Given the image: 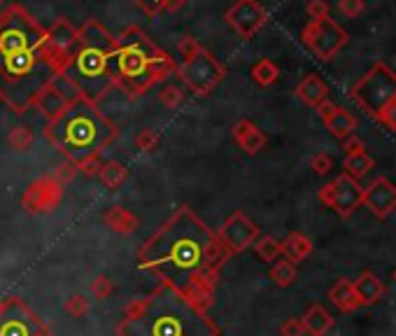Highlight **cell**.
<instances>
[{
	"label": "cell",
	"instance_id": "cell-1",
	"mask_svg": "<svg viewBox=\"0 0 396 336\" xmlns=\"http://www.w3.org/2000/svg\"><path fill=\"white\" fill-rule=\"evenodd\" d=\"M231 252L189 206H180L138 252V266L161 285L205 311L212 306L221 266Z\"/></svg>",
	"mask_w": 396,
	"mask_h": 336
},
{
	"label": "cell",
	"instance_id": "cell-2",
	"mask_svg": "<svg viewBox=\"0 0 396 336\" xmlns=\"http://www.w3.org/2000/svg\"><path fill=\"white\" fill-rule=\"evenodd\" d=\"M68 56L24 5H8L0 15V100L15 115L29 112L38 91L63 72Z\"/></svg>",
	"mask_w": 396,
	"mask_h": 336
},
{
	"label": "cell",
	"instance_id": "cell-3",
	"mask_svg": "<svg viewBox=\"0 0 396 336\" xmlns=\"http://www.w3.org/2000/svg\"><path fill=\"white\" fill-rule=\"evenodd\" d=\"M117 336H219V327L182 294L159 285L133 301L117 325Z\"/></svg>",
	"mask_w": 396,
	"mask_h": 336
},
{
	"label": "cell",
	"instance_id": "cell-4",
	"mask_svg": "<svg viewBox=\"0 0 396 336\" xmlns=\"http://www.w3.org/2000/svg\"><path fill=\"white\" fill-rule=\"evenodd\" d=\"M177 61L154 43L143 29L129 26L117 36L115 49L110 52V70L115 86L129 98H140L154 84L166 82L177 72Z\"/></svg>",
	"mask_w": 396,
	"mask_h": 336
},
{
	"label": "cell",
	"instance_id": "cell-5",
	"mask_svg": "<svg viewBox=\"0 0 396 336\" xmlns=\"http://www.w3.org/2000/svg\"><path fill=\"white\" fill-rule=\"evenodd\" d=\"M117 136L119 126L107 119L96 103H89L79 96L61 117L47 122L45 126V138L75 166L91 154H103Z\"/></svg>",
	"mask_w": 396,
	"mask_h": 336
},
{
	"label": "cell",
	"instance_id": "cell-6",
	"mask_svg": "<svg viewBox=\"0 0 396 336\" xmlns=\"http://www.w3.org/2000/svg\"><path fill=\"white\" fill-rule=\"evenodd\" d=\"M110 52L112 49H107V47L79 43V40L70 49L61 77L68 79V84L79 93V98L98 105V100H103L115 89V79H112L110 70Z\"/></svg>",
	"mask_w": 396,
	"mask_h": 336
},
{
	"label": "cell",
	"instance_id": "cell-7",
	"mask_svg": "<svg viewBox=\"0 0 396 336\" xmlns=\"http://www.w3.org/2000/svg\"><path fill=\"white\" fill-rule=\"evenodd\" d=\"M352 98L368 115L378 119V115L396 98V75L385 63H373L371 70L352 86Z\"/></svg>",
	"mask_w": 396,
	"mask_h": 336
},
{
	"label": "cell",
	"instance_id": "cell-8",
	"mask_svg": "<svg viewBox=\"0 0 396 336\" xmlns=\"http://www.w3.org/2000/svg\"><path fill=\"white\" fill-rule=\"evenodd\" d=\"M175 75L182 79L184 86L193 96L205 98L210 96V93L217 89V84L226 77V70L205 47H200L189 61H182Z\"/></svg>",
	"mask_w": 396,
	"mask_h": 336
},
{
	"label": "cell",
	"instance_id": "cell-9",
	"mask_svg": "<svg viewBox=\"0 0 396 336\" xmlns=\"http://www.w3.org/2000/svg\"><path fill=\"white\" fill-rule=\"evenodd\" d=\"M301 38H303V45L319 61L333 59L347 45V31L335 24L331 17L319 19V22H308Z\"/></svg>",
	"mask_w": 396,
	"mask_h": 336
},
{
	"label": "cell",
	"instance_id": "cell-10",
	"mask_svg": "<svg viewBox=\"0 0 396 336\" xmlns=\"http://www.w3.org/2000/svg\"><path fill=\"white\" fill-rule=\"evenodd\" d=\"M0 336H49V329L22 299L10 297L0 311Z\"/></svg>",
	"mask_w": 396,
	"mask_h": 336
},
{
	"label": "cell",
	"instance_id": "cell-11",
	"mask_svg": "<svg viewBox=\"0 0 396 336\" xmlns=\"http://www.w3.org/2000/svg\"><path fill=\"white\" fill-rule=\"evenodd\" d=\"M317 197L324 206L333 208L340 217H350V215L361 206L364 190H361V185L354 178H350L347 173H340L333 183L322 187Z\"/></svg>",
	"mask_w": 396,
	"mask_h": 336
},
{
	"label": "cell",
	"instance_id": "cell-12",
	"mask_svg": "<svg viewBox=\"0 0 396 336\" xmlns=\"http://www.w3.org/2000/svg\"><path fill=\"white\" fill-rule=\"evenodd\" d=\"M63 201V187L49 176H40L26 187L22 194V208L29 215H47L54 213Z\"/></svg>",
	"mask_w": 396,
	"mask_h": 336
},
{
	"label": "cell",
	"instance_id": "cell-13",
	"mask_svg": "<svg viewBox=\"0 0 396 336\" xmlns=\"http://www.w3.org/2000/svg\"><path fill=\"white\" fill-rule=\"evenodd\" d=\"M217 236L231 254H240L245 252L247 247H252L254 240H257L261 234H259V227L254 224L243 211H236L224 220Z\"/></svg>",
	"mask_w": 396,
	"mask_h": 336
},
{
	"label": "cell",
	"instance_id": "cell-14",
	"mask_svg": "<svg viewBox=\"0 0 396 336\" xmlns=\"http://www.w3.org/2000/svg\"><path fill=\"white\" fill-rule=\"evenodd\" d=\"M224 19L240 38L250 40L264 29V24L268 22V12L264 10V5L259 0H236L226 10Z\"/></svg>",
	"mask_w": 396,
	"mask_h": 336
},
{
	"label": "cell",
	"instance_id": "cell-15",
	"mask_svg": "<svg viewBox=\"0 0 396 336\" xmlns=\"http://www.w3.org/2000/svg\"><path fill=\"white\" fill-rule=\"evenodd\" d=\"M79 96L77 91H65L58 77H54L52 82H47L42 89L38 91L35 100H33V107H38L40 112L47 117V122H54L63 115L70 107V103Z\"/></svg>",
	"mask_w": 396,
	"mask_h": 336
},
{
	"label": "cell",
	"instance_id": "cell-16",
	"mask_svg": "<svg viewBox=\"0 0 396 336\" xmlns=\"http://www.w3.org/2000/svg\"><path fill=\"white\" fill-rule=\"evenodd\" d=\"M361 206H366L375 217H389L396 211V185L387 178H375L364 190Z\"/></svg>",
	"mask_w": 396,
	"mask_h": 336
},
{
	"label": "cell",
	"instance_id": "cell-17",
	"mask_svg": "<svg viewBox=\"0 0 396 336\" xmlns=\"http://www.w3.org/2000/svg\"><path fill=\"white\" fill-rule=\"evenodd\" d=\"M231 133H233V140H236V145L245 154H259L266 147V143H268L266 133L261 131L259 126L252 122V119H240V122H236V126H233Z\"/></svg>",
	"mask_w": 396,
	"mask_h": 336
},
{
	"label": "cell",
	"instance_id": "cell-18",
	"mask_svg": "<svg viewBox=\"0 0 396 336\" xmlns=\"http://www.w3.org/2000/svg\"><path fill=\"white\" fill-rule=\"evenodd\" d=\"M354 294H357L361 306H373L378 304L380 297L385 294V283L375 275L373 271H364L357 280H352Z\"/></svg>",
	"mask_w": 396,
	"mask_h": 336
},
{
	"label": "cell",
	"instance_id": "cell-19",
	"mask_svg": "<svg viewBox=\"0 0 396 336\" xmlns=\"http://www.w3.org/2000/svg\"><path fill=\"white\" fill-rule=\"evenodd\" d=\"M103 222L107 227H110L112 231L122 234V236H126V234H133L138 229L140 220L136 213H131L129 208L124 206H110L107 211L103 213Z\"/></svg>",
	"mask_w": 396,
	"mask_h": 336
},
{
	"label": "cell",
	"instance_id": "cell-20",
	"mask_svg": "<svg viewBox=\"0 0 396 336\" xmlns=\"http://www.w3.org/2000/svg\"><path fill=\"white\" fill-rule=\"evenodd\" d=\"M301 325H303L306 334L310 336H326L333 329V318L328 315V311L324 306L312 304L301 318Z\"/></svg>",
	"mask_w": 396,
	"mask_h": 336
},
{
	"label": "cell",
	"instance_id": "cell-21",
	"mask_svg": "<svg viewBox=\"0 0 396 336\" xmlns=\"http://www.w3.org/2000/svg\"><path fill=\"white\" fill-rule=\"evenodd\" d=\"M296 96L303 100L306 105L317 107L319 103H324L328 98V86L324 84V79L319 75H312L310 72V75H306L301 79V84L296 86Z\"/></svg>",
	"mask_w": 396,
	"mask_h": 336
},
{
	"label": "cell",
	"instance_id": "cell-22",
	"mask_svg": "<svg viewBox=\"0 0 396 336\" xmlns=\"http://www.w3.org/2000/svg\"><path fill=\"white\" fill-rule=\"evenodd\" d=\"M328 299H331V304L343 313H352V311H357V308H361L357 294H354L352 280H347V278L335 280V285L328 290Z\"/></svg>",
	"mask_w": 396,
	"mask_h": 336
},
{
	"label": "cell",
	"instance_id": "cell-23",
	"mask_svg": "<svg viewBox=\"0 0 396 336\" xmlns=\"http://www.w3.org/2000/svg\"><path fill=\"white\" fill-rule=\"evenodd\" d=\"M282 247V257L290 259L292 264H299V261H303L306 257H310L312 252V240L306 236V234L301 231H292L290 236L280 243Z\"/></svg>",
	"mask_w": 396,
	"mask_h": 336
},
{
	"label": "cell",
	"instance_id": "cell-24",
	"mask_svg": "<svg viewBox=\"0 0 396 336\" xmlns=\"http://www.w3.org/2000/svg\"><path fill=\"white\" fill-rule=\"evenodd\" d=\"M47 38H49V43L54 47H58V49H63V52H70L72 47L77 45V29L68 22V19L58 17L56 22L47 29Z\"/></svg>",
	"mask_w": 396,
	"mask_h": 336
},
{
	"label": "cell",
	"instance_id": "cell-25",
	"mask_svg": "<svg viewBox=\"0 0 396 336\" xmlns=\"http://www.w3.org/2000/svg\"><path fill=\"white\" fill-rule=\"evenodd\" d=\"M324 126L331 131V136H335L338 140H345L350 138L354 129H357V119H354L352 112H347L345 107H338L328 115V119H324Z\"/></svg>",
	"mask_w": 396,
	"mask_h": 336
},
{
	"label": "cell",
	"instance_id": "cell-26",
	"mask_svg": "<svg viewBox=\"0 0 396 336\" xmlns=\"http://www.w3.org/2000/svg\"><path fill=\"white\" fill-rule=\"evenodd\" d=\"M98 180L107 187V190L115 192L129 180V168L117 159L103 161V166H100V171H98Z\"/></svg>",
	"mask_w": 396,
	"mask_h": 336
},
{
	"label": "cell",
	"instance_id": "cell-27",
	"mask_svg": "<svg viewBox=\"0 0 396 336\" xmlns=\"http://www.w3.org/2000/svg\"><path fill=\"white\" fill-rule=\"evenodd\" d=\"M373 166H375V161H373L371 154H366V150H359V152L347 154L345 161H343L345 173H347L350 178H354V180L364 178Z\"/></svg>",
	"mask_w": 396,
	"mask_h": 336
},
{
	"label": "cell",
	"instance_id": "cell-28",
	"mask_svg": "<svg viewBox=\"0 0 396 336\" xmlns=\"http://www.w3.org/2000/svg\"><path fill=\"white\" fill-rule=\"evenodd\" d=\"M268 275H271V280L278 287H290V285H294V280H296L299 268H296V264H292L290 259L282 257V259H275V264L271 266Z\"/></svg>",
	"mask_w": 396,
	"mask_h": 336
},
{
	"label": "cell",
	"instance_id": "cell-29",
	"mask_svg": "<svg viewBox=\"0 0 396 336\" xmlns=\"http://www.w3.org/2000/svg\"><path fill=\"white\" fill-rule=\"evenodd\" d=\"M250 75L259 86H273L280 77V68L275 66V61H271V59H259V61L252 66Z\"/></svg>",
	"mask_w": 396,
	"mask_h": 336
},
{
	"label": "cell",
	"instance_id": "cell-30",
	"mask_svg": "<svg viewBox=\"0 0 396 336\" xmlns=\"http://www.w3.org/2000/svg\"><path fill=\"white\" fill-rule=\"evenodd\" d=\"M252 247H254V252H257V257L264 261H275V259H280V254H282L280 240L273 236H259L254 240Z\"/></svg>",
	"mask_w": 396,
	"mask_h": 336
},
{
	"label": "cell",
	"instance_id": "cell-31",
	"mask_svg": "<svg viewBox=\"0 0 396 336\" xmlns=\"http://www.w3.org/2000/svg\"><path fill=\"white\" fill-rule=\"evenodd\" d=\"M33 140L35 138H33V131L29 126H15L8 136V143L15 152H29L33 147Z\"/></svg>",
	"mask_w": 396,
	"mask_h": 336
},
{
	"label": "cell",
	"instance_id": "cell-32",
	"mask_svg": "<svg viewBox=\"0 0 396 336\" xmlns=\"http://www.w3.org/2000/svg\"><path fill=\"white\" fill-rule=\"evenodd\" d=\"M65 313L70 318H84L89 313V299L84 294H72V297L65 299Z\"/></svg>",
	"mask_w": 396,
	"mask_h": 336
},
{
	"label": "cell",
	"instance_id": "cell-33",
	"mask_svg": "<svg viewBox=\"0 0 396 336\" xmlns=\"http://www.w3.org/2000/svg\"><path fill=\"white\" fill-rule=\"evenodd\" d=\"M182 98H184V93L175 84H166L159 93V100L164 103V107H168V110H175V107L182 103Z\"/></svg>",
	"mask_w": 396,
	"mask_h": 336
},
{
	"label": "cell",
	"instance_id": "cell-34",
	"mask_svg": "<svg viewBox=\"0 0 396 336\" xmlns=\"http://www.w3.org/2000/svg\"><path fill=\"white\" fill-rule=\"evenodd\" d=\"M112 290H115V285H112V280L107 278L105 273H100L93 278V283H91V294L96 297L98 301H105L107 297L112 294Z\"/></svg>",
	"mask_w": 396,
	"mask_h": 336
},
{
	"label": "cell",
	"instance_id": "cell-35",
	"mask_svg": "<svg viewBox=\"0 0 396 336\" xmlns=\"http://www.w3.org/2000/svg\"><path fill=\"white\" fill-rule=\"evenodd\" d=\"M77 173L79 171H77V166L72 164V161H63L61 166H56V171L52 173V178L56 180V183L61 185V187H65V185H70L72 180H75Z\"/></svg>",
	"mask_w": 396,
	"mask_h": 336
},
{
	"label": "cell",
	"instance_id": "cell-36",
	"mask_svg": "<svg viewBox=\"0 0 396 336\" xmlns=\"http://www.w3.org/2000/svg\"><path fill=\"white\" fill-rule=\"evenodd\" d=\"M159 133L157 131H152V129H143L136 136V147L140 152H154L157 150V145H159Z\"/></svg>",
	"mask_w": 396,
	"mask_h": 336
},
{
	"label": "cell",
	"instance_id": "cell-37",
	"mask_svg": "<svg viewBox=\"0 0 396 336\" xmlns=\"http://www.w3.org/2000/svg\"><path fill=\"white\" fill-rule=\"evenodd\" d=\"M331 166H333V159L328 152H317L310 157V168L317 176H326V173L331 171Z\"/></svg>",
	"mask_w": 396,
	"mask_h": 336
},
{
	"label": "cell",
	"instance_id": "cell-38",
	"mask_svg": "<svg viewBox=\"0 0 396 336\" xmlns=\"http://www.w3.org/2000/svg\"><path fill=\"white\" fill-rule=\"evenodd\" d=\"M364 0H338V10H340V15L347 17V19H354V17H359L361 12H364Z\"/></svg>",
	"mask_w": 396,
	"mask_h": 336
},
{
	"label": "cell",
	"instance_id": "cell-39",
	"mask_svg": "<svg viewBox=\"0 0 396 336\" xmlns=\"http://www.w3.org/2000/svg\"><path fill=\"white\" fill-rule=\"evenodd\" d=\"M306 12L310 17V22H319V19H326L328 17V3L326 0H310L306 5Z\"/></svg>",
	"mask_w": 396,
	"mask_h": 336
},
{
	"label": "cell",
	"instance_id": "cell-40",
	"mask_svg": "<svg viewBox=\"0 0 396 336\" xmlns=\"http://www.w3.org/2000/svg\"><path fill=\"white\" fill-rule=\"evenodd\" d=\"M100 166H103V159H100V154H91V157L82 159L77 164V171L84 173V176H98Z\"/></svg>",
	"mask_w": 396,
	"mask_h": 336
},
{
	"label": "cell",
	"instance_id": "cell-41",
	"mask_svg": "<svg viewBox=\"0 0 396 336\" xmlns=\"http://www.w3.org/2000/svg\"><path fill=\"white\" fill-rule=\"evenodd\" d=\"M198 49H200L198 40L191 38V36H184V38L177 43V52H180V56H182V61H189V59H191Z\"/></svg>",
	"mask_w": 396,
	"mask_h": 336
},
{
	"label": "cell",
	"instance_id": "cell-42",
	"mask_svg": "<svg viewBox=\"0 0 396 336\" xmlns=\"http://www.w3.org/2000/svg\"><path fill=\"white\" fill-rule=\"evenodd\" d=\"M133 3H136L147 17H157V15H161V12H164L166 0H133Z\"/></svg>",
	"mask_w": 396,
	"mask_h": 336
},
{
	"label": "cell",
	"instance_id": "cell-43",
	"mask_svg": "<svg viewBox=\"0 0 396 336\" xmlns=\"http://www.w3.org/2000/svg\"><path fill=\"white\" fill-rule=\"evenodd\" d=\"M378 122H380L382 126H387L389 131H396V98L385 107V110L380 112V115H378Z\"/></svg>",
	"mask_w": 396,
	"mask_h": 336
},
{
	"label": "cell",
	"instance_id": "cell-44",
	"mask_svg": "<svg viewBox=\"0 0 396 336\" xmlns=\"http://www.w3.org/2000/svg\"><path fill=\"white\" fill-rule=\"evenodd\" d=\"M280 336H306V329L303 325H301V320H287V322H282V327H280Z\"/></svg>",
	"mask_w": 396,
	"mask_h": 336
},
{
	"label": "cell",
	"instance_id": "cell-45",
	"mask_svg": "<svg viewBox=\"0 0 396 336\" xmlns=\"http://www.w3.org/2000/svg\"><path fill=\"white\" fill-rule=\"evenodd\" d=\"M343 147H345V152L347 154H352V152H359V150H364V143H361V138H357L352 133L350 138H345L343 140Z\"/></svg>",
	"mask_w": 396,
	"mask_h": 336
},
{
	"label": "cell",
	"instance_id": "cell-46",
	"mask_svg": "<svg viewBox=\"0 0 396 336\" xmlns=\"http://www.w3.org/2000/svg\"><path fill=\"white\" fill-rule=\"evenodd\" d=\"M315 110H317V115L322 117V122H324V119H328V115H331V112L335 110V103H331V100H324V103H319L317 107H315Z\"/></svg>",
	"mask_w": 396,
	"mask_h": 336
},
{
	"label": "cell",
	"instance_id": "cell-47",
	"mask_svg": "<svg viewBox=\"0 0 396 336\" xmlns=\"http://www.w3.org/2000/svg\"><path fill=\"white\" fill-rule=\"evenodd\" d=\"M187 0H166L164 5V12H177L180 8H184Z\"/></svg>",
	"mask_w": 396,
	"mask_h": 336
},
{
	"label": "cell",
	"instance_id": "cell-48",
	"mask_svg": "<svg viewBox=\"0 0 396 336\" xmlns=\"http://www.w3.org/2000/svg\"><path fill=\"white\" fill-rule=\"evenodd\" d=\"M3 304H5V301H3V299H0V311H3Z\"/></svg>",
	"mask_w": 396,
	"mask_h": 336
},
{
	"label": "cell",
	"instance_id": "cell-49",
	"mask_svg": "<svg viewBox=\"0 0 396 336\" xmlns=\"http://www.w3.org/2000/svg\"><path fill=\"white\" fill-rule=\"evenodd\" d=\"M392 278H394V280H396V268H394V273H392Z\"/></svg>",
	"mask_w": 396,
	"mask_h": 336
},
{
	"label": "cell",
	"instance_id": "cell-50",
	"mask_svg": "<svg viewBox=\"0 0 396 336\" xmlns=\"http://www.w3.org/2000/svg\"><path fill=\"white\" fill-rule=\"evenodd\" d=\"M0 8H3V0H0Z\"/></svg>",
	"mask_w": 396,
	"mask_h": 336
},
{
	"label": "cell",
	"instance_id": "cell-51",
	"mask_svg": "<svg viewBox=\"0 0 396 336\" xmlns=\"http://www.w3.org/2000/svg\"><path fill=\"white\" fill-rule=\"evenodd\" d=\"M394 75H396V72H394Z\"/></svg>",
	"mask_w": 396,
	"mask_h": 336
}]
</instances>
